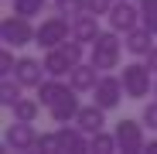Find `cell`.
<instances>
[{
	"label": "cell",
	"instance_id": "1",
	"mask_svg": "<svg viewBox=\"0 0 157 154\" xmlns=\"http://www.w3.org/2000/svg\"><path fill=\"white\" fill-rule=\"evenodd\" d=\"M92 51H89V62L99 69V72H109V69H116L120 65V51L126 48L123 41H120V31H99V38L89 45Z\"/></svg>",
	"mask_w": 157,
	"mask_h": 154
},
{
	"label": "cell",
	"instance_id": "2",
	"mask_svg": "<svg viewBox=\"0 0 157 154\" xmlns=\"http://www.w3.org/2000/svg\"><path fill=\"white\" fill-rule=\"evenodd\" d=\"M68 38H72V21L62 17V14L44 17V21L38 24V31H34V45H41V48H58V45L68 41Z\"/></svg>",
	"mask_w": 157,
	"mask_h": 154
},
{
	"label": "cell",
	"instance_id": "3",
	"mask_svg": "<svg viewBox=\"0 0 157 154\" xmlns=\"http://www.w3.org/2000/svg\"><path fill=\"white\" fill-rule=\"evenodd\" d=\"M150 75H154V69L147 65V62H130V65H123V89H126V96L130 99H144L147 93H150Z\"/></svg>",
	"mask_w": 157,
	"mask_h": 154
},
{
	"label": "cell",
	"instance_id": "4",
	"mask_svg": "<svg viewBox=\"0 0 157 154\" xmlns=\"http://www.w3.org/2000/svg\"><path fill=\"white\" fill-rule=\"evenodd\" d=\"M34 31L31 28V17H21V14H10L0 21V38H4V45L10 48H24V45H31L34 41Z\"/></svg>",
	"mask_w": 157,
	"mask_h": 154
},
{
	"label": "cell",
	"instance_id": "5",
	"mask_svg": "<svg viewBox=\"0 0 157 154\" xmlns=\"http://www.w3.org/2000/svg\"><path fill=\"white\" fill-rule=\"evenodd\" d=\"M144 127H147L144 120H126V116H123V120L116 123V130H113L120 151H126V154L144 151V147H147V144H144Z\"/></svg>",
	"mask_w": 157,
	"mask_h": 154
},
{
	"label": "cell",
	"instance_id": "6",
	"mask_svg": "<svg viewBox=\"0 0 157 154\" xmlns=\"http://www.w3.org/2000/svg\"><path fill=\"white\" fill-rule=\"evenodd\" d=\"M106 17H109V28H113V31L126 34V31H133L137 24L144 21V10H140V4L133 7L130 0H116V4H113V10H109Z\"/></svg>",
	"mask_w": 157,
	"mask_h": 154
},
{
	"label": "cell",
	"instance_id": "7",
	"mask_svg": "<svg viewBox=\"0 0 157 154\" xmlns=\"http://www.w3.org/2000/svg\"><path fill=\"white\" fill-rule=\"evenodd\" d=\"M123 79L120 75H99V82H96V89H92V96H96V103L102 110H113V106H120V99H123Z\"/></svg>",
	"mask_w": 157,
	"mask_h": 154
},
{
	"label": "cell",
	"instance_id": "8",
	"mask_svg": "<svg viewBox=\"0 0 157 154\" xmlns=\"http://www.w3.org/2000/svg\"><path fill=\"white\" fill-rule=\"evenodd\" d=\"M4 144L10 151H31V147H38V134H34L31 120H14L7 127V134H4Z\"/></svg>",
	"mask_w": 157,
	"mask_h": 154
},
{
	"label": "cell",
	"instance_id": "9",
	"mask_svg": "<svg viewBox=\"0 0 157 154\" xmlns=\"http://www.w3.org/2000/svg\"><path fill=\"white\" fill-rule=\"evenodd\" d=\"M14 79L24 86V89H38L44 79H48V72H44V62H38V58H17V69H14Z\"/></svg>",
	"mask_w": 157,
	"mask_h": 154
},
{
	"label": "cell",
	"instance_id": "10",
	"mask_svg": "<svg viewBox=\"0 0 157 154\" xmlns=\"http://www.w3.org/2000/svg\"><path fill=\"white\" fill-rule=\"evenodd\" d=\"M78 110H82V103H78V89H68L58 103H51V106H48V113H51L55 123H75Z\"/></svg>",
	"mask_w": 157,
	"mask_h": 154
},
{
	"label": "cell",
	"instance_id": "11",
	"mask_svg": "<svg viewBox=\"0 0 157 154\" xmlns=\"http://www.w3.org/2000/svg\"><path fill=\"white\" fill-rule=\"evenodd\" d=\"M99 75H102V72H99L92 62H78V65L68 72V86L78 89V93H92L96 82H99Z\"/></svg>",
	"mask_w": 157,
	"mask_h": 154
},
{
	"label": "cell",
	"instance_id": "12",
	"mask_svg": "<svg viewBox=\"0 0 157 154\" xmlns=\"http://www.w3.org/2000/svg\"><path fill=\"white\" fill-rule=\"evenodd\" d=\"M154 38H157L154 31H147L144 24H137L133 31H126V34H123V45H126V51H130V55L147 58V51L154 48Z\"/></svg>",
	"mask_w": 157,
	"mask_h": 154
},
{
	"label": "cell",
	"instance_id": "13",
	"mask_svg": "<svg viewBox=\"0 0 157 154\" xmlns=\"http://www.w3.org/2000/svg\"><path fill=\"white\" fill-rule=\"evenodd\" d=\"M75 69V62H72V55L58 45V48H48V55H44V72L48 75H55V79H65V75Z\"/></svg>",
	"mask_w": 157,
	"mask_h": 154
},
{
	"label": "cell",
	"instance_id": "14",
	"mask_svg": "<svg viewBox=\"0 0 157 154\" xmlns=\"http://www.w3.org/2000/svg\"><path fill=\"white\" fill-rule=\"evenodd\" d=\"M75 127H82V130L92 137L96 130H106V110L99 106V103H92V106H82L75 116Z\"/></svg>",
	"mask_w": 157,
	"mask_h": 154
},
{
	"label": "cell",
	"instance_id": "15",
	"mask_svg": "<svg viewBox=\"0 0 157 154\" xmlns=\"http://www.w3.org/2000/svg\"><path fill=\"white\" fill-rule=\"evenodd\" d=\"M72 38H78L82 45H92L96 38H99V17L96 14H78L75 21H72Z\"/></svg>",
	"mask_w": 157,
	"mask_h": 154
},
{
	"label": "cell",
	"instance_id": "16",
	"mask_svg": "<svg viewBox=\"0 0 157 154\" xmlns=\"http://www.w3.org/2000/svg\"><path fill=\"white\" fill-rule=\"evenodd\" d=\"M58 140H62V151H75V154H82L89 151V134L82 130V127H58Z\"/></svg>",
	"mask_w": 157,
	"mask_h": 154
},
{
	"label": "cell",
	"instance_id": "17",
	"mask_svg": "<svg viewBox=\"0 0 157 154\" xmlns=\"http://www.w3.org/2000/svg\"><path fill=\"white\" fill-rule=\"evenodd\" d=\"M72 86H65L62 79H55V75H48V79L38 86V99H41V106H51V103H58Z\"/></svg>",
	"mask_w": 157,
	"mask_h": 154
},
{
	"label": "cell",
	"instance_id": "18",
	"mask_svg": "<svg viewBox=\"0 0 157 154\" xmlns=\"http://www.w3.org/2000/svg\"><path fill=\"white\" fill-rule=\"evenodd\" d=\"M14 120H38V110H41V99H31V96H21L17 103H14Z\"/></svg>",
	"mask_w": 157,
	"mask_h": 154
},
{
	"label": "cell",
	"instance_id": "19",
	"mask_svg": "<svg viewBox=\"0 0 157 154\" xmlns=\"http://www.w3.org/2000/svg\"><path fill=\"white\" fill-rule=\"evenodd\" d=\"M21 89H24V86L14 79V75H4V79H0V103H4V106L10 110L14 103L21 99Z\"/></svg>",
	"mask_w": 157,
	"mask_h": 154
},
{
	"label": "cell",
	"instance_id": "20",
	"mask_svg": "<svg viewBox=\"0 0 157 154\" xmlns=\"http://www.w3.org/2000/svg\"><path fill=\"white\" fill-rule=\"evenodd\" d=\"M89 151H99V154H113V151H120V144H116V134L96 130V134L89 137Z\"/></svg>",
	"mask_w": 157,
	"mask_h": 154
},
{
	"label": "cell",
	"instance_id": "21",
	"mask_svg": "<svg viewBox=\"0 0 157 154\" xmlns=\"http://www.w3.org/2000/svg\"><path fill=\"white\" fill-rule=\"evenodd\" d=\"M55 14L75 21L78 14H86V0H55Z\"/></svg>",
	"mask_w": 157,
	"mask_h": 154
},
{
	"label": "cell",
	"instance_id": "22",
	"mask_svg": "<svg viewBox=\"0 0 157 154\" xmlns=\"http://www.w3.org/2000/svg\"><path fill=\"white\" fill-rule=\"evenodd\" d=\"M44 4H48V0H14V14H21V17H38V14L44 10Z\"/></svg>",
	"mask_w": 157,
	"mask_h": 154
},
{
	"label": "cell",
	"instance_id": "23",
	"mask_svg": "<svg viewBox=\"0 0 157 154\" xmlns=\"http://www.w3.org/2000/svg\"><path fill=\"white\" fill-rule=\"evenodd\" d=\"M38 151H62V140H58V130L55 134H38Z\"/></svg>",
	"mask_w": 157,
	"mask_h": 154
},
{
	"label": "cell",
	"instance_id": "24",
	"mask_svg": "<svg viewBox=\"0 0 157 154\" xmlns=\"http://www.w3.org/2000/svg\"><path fill=\"white\" fill-rule=\"evenodd\" d=\"M113 4H116V0H86V10L96 14V17H102V14L113 10Z\"/></svg>",
	"mask_w": 157,
	"mask_h": 154
},
{
	"label": "cell",
	"instance_id": "25",
	"mask_svg": "<svg viewBox=\"0 0 157 154\" xmlns=\"http://www.w3.org/2000/svg\"><path fill=\"white\" fill-rule=\"evenodd\" d=\"M14 69H17V62H14V55H10V45L0 51V75H14Z\"/></svg>",
	"mask_w": 157,
	"mask_h": 154
},
{
	"label": "cell",
	"instance_id": "26",
	"mask_svg": "<svg viewBox=\"0 0 157 154\" xmlns=\"http://www.w3.org/2000/svg\"><path fill=\"white\" fill-rule=\"evenodd\" d=\"M140 120H144V123L150 127V130H157V99H154V103H147V106H144Z\"/></svg>",
	"mask_w": 157,
	"mask_h": 154
},
{
	"label": "cell",
	"instance_id": "27",
	"mask_svg": "<svg viewBox=\"0 0 157 154\" xmlns=\"http://www.w3.org/2000/svg\"><path fill=\"white\" fill-rule=\"evenodd\" d=\"M140 24H144L147 31H154V34H157V7H150V10H144V21H140Z\"/></svg>",
	"mask_w": 157,
	"mask_h": 154
},
{
	"label": "cell",
	"instance_id": "28",
	"mask_svg": "<svg viewBox=\"0 0 157 154\" xmlns=\"http://www.w3.org/2000/svg\"><path fill=\"white\" fill-rule=\"evenodd\" d=\"M147 65H150V69H154V75H157V45L147 51Z\"/></svg>",
	"mask_w": 157,
	"mask_h": 154
},
{
	"label": "cell",
	"instance_id": "29",
	"mask_svg": "<svg viewBox=\"0 0 157 154\" xmlns=\"http://www.w3.org/2000/svg\"><path fill=\"white\" fill-rule=\"evenodd\" d=\"M140 4V10H150V7H157V0H137Z\"/></svg>",
	"mask_w": 157,
	"mask_h": 154
},
{
	"label": "cell",
	"instance_id": "30",
	"mask_svg": "<svg viewBox=\"0 0 157 154\" xmlns=\"http://www.w3.org/2000/svg\"><path fill=\"white\" fill-rule=\"evenodd\" d=\"M144 151H147V154H157V140H150V144H147Z\"/></svg>",
	"mask_w": 157,
	"mask_h": 154
},
{
	"label": "cell",
	"instance_id": "31",
	"mask_svg": "<svg viewBox=\"0 0 157 154\" xmlns=\"http://www.w3.org/2000/svg\"><path fill=\"white\" fill-rule=\"evenodd\" d=\"M154 96H157V79H154Z\"/></svg>",
	"mask_w": 157,
	"mask_h": 154
}]
</instances>
